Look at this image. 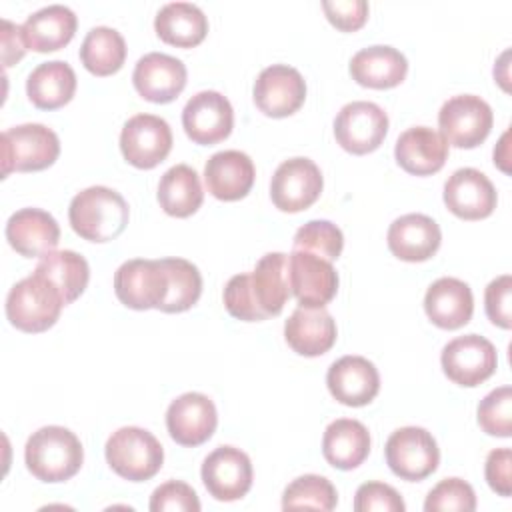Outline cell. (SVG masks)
I'll return each mask as SVG.
<instances>
[{"label":"cell","mask_w":512,"mask_h":512,"mask_svg":"<svg viewBox=\"0 0 512 512\" xmlns=\"http://www.w3.org/2000/svg\"><path fill=\"white\" fill-rule=\"evenodd\" d=\"M130 218V210L120 192L108 186H90L78 192L68 208L72 230L90 242H110L118 238Z\"/></svg>","instance_id":"obj_1"},{"label":"cell","mask_w":512,"mask_h":512,"mask_svg":"<svg viewBox=\"0 0 512 512\" xmlns=\"http://www.w3.org/2000/svg\"><path fill=\"white\" fill-rule=\"evenodd\" d=\"M26 468L42 482H64L78 474L84 448L78 436L64 426H42L26 440Z\"/></svg>","instance_id":"obj_2"},{"label":"cell","mask_w":512,"mask_h":512,"mask_svg":"<svg viewBox=\"0 0 512 512\" xmlns=\"http://www.w3.org/2000/svg\"><path fill=\"white\" fill-rule=\"evenodd\" d=\"M64 306L60 290L46 276L32 272L10 288L6 318L14 328L36 334L52 328Z\"/></svg>","instance_id":"obj_3"},{"label":"cell","mask_w":512,"mask_h":512,"mask_svg":"<svg viewBox=\"0 0 512 512\" xmlns=\"http://www.w3.org/2000/svg\"><path fill=\"white\" fill-rule=\"evenodd\" d=\"M108 466L124 480L144 482L154 478L164 462V450L158 438L138 426H122L106 440Z\"/></svg>","instance_id":"obj_4"},{"label":"cell","mask_w":512,"mask_h":512,"mask_svg":"<svg viewBox=\"0 0 512 512\" xmlns=\"http://www.w3.org/2000/svg\"><path fill=\"white\" fill-rule=\"evenodd\" d=\"M60 154V140L44 124H20L2 132V176L36 172L52 166Z\"/></svg>","instance_id":"obj_5"},{"label":"cell","mask_w":512,"mask_h":512,"mask_svg":"<svg viewBox=\"0 0 512 512\" xmlns=\"http://www.w3.org/2000/svg\"><path fill=\"white\" fill-rule=\"evenodd\" d=\"M388 468L402 480L420 482L428 478L440 462L434 436L420 426H404L390 434L384 446Z\"/></svg>","instance_id":"obj_6"},{"label":"cell","mask_w":512,"mask_h":512,"mask_svg":"<svg viewBox=\"0 0 512 512\" xmlns=\"http://www.w3.org/2000/svg\"><path fill=\"white\" fill-rule=\"evenodd\" d=\"M492 108L474 94H460L446 100L438 112V126L444 140L456 148H476L490 134Z\"/></svg>","instance_id":"obj_7"},{"label":"cell","mask_w":512,"mask_h":512,"mask_svg":"<svg viewBox=\"0 0 512 512\" xmlns=\"http://www.w3.org/2000/svg\"><path fill=\"white\" fill-rule=\"evenodd\" d=\"M442 370L458 386H478L488 380L498 366L494 344L478 334H466L450 340L442 348Z\"/></svg>","instance_id":"obj_8"},{"label":"cell","mask_w":512,"mask_h":512,"mask_svg":"<svg viewBox=\"0 0 512 512\" xmlns=\"http://www.w3.org/2000/svg\"><path fill=\"white\" fill-rule=\"evenodd\" d=\"M388 134L386 112L368 100H356L340 108L334 118L336 142L350 154L374 152Z\"/></svg>","instance_id":"obj_9"},{"label":"cell","mask_w":512,"mask_h":512,"mask_svg":"<svg viewBox=\"0 0 512 512\" xmlns=\"http://www.w3.org/2000/svg\"><path fill=\"white\" fill-rule=\"evenodd\" d=\"M324 186V178L314 160L296 156L284 160L270 182V198L282 212H302L310 208Z\"/></svg>","instance_id":"obj_10"},{"label":"cell","mask_w":512,"mask_h":512,"mask_svg":"<svg viewBox=\"0 0 512 512\" xmlns=\"http://www.w3.org/2000/svg\"><path fill=\"white\" fill-rule=\"evenodd\" d=\"M120 150L128 164L142 170L154 168L172 150V130L160 116L136 114L120 132Z\"/></svg>","instance_id":"obj_11"},{"label":"cell","mask_w":512,"mask_h":512,"mask_svg":"<svg viewBox=\"0 0 512 512\" xmlns=\"http://www.w3.org/2000/svg\"><path fill=\"white\" fill-rule=\"evenodd\" d=\"M200 476L212 498L234 502L248 494L254 472L246 452L234 446H218L204 458Z\"/></svg>","instance_id":"obj_12"},{"label":"cell","mask_w":512,"mask_h":512,"mask_svg":"<svg viewBox=\"0 0 512 512\" xmlns=\"http://www.w3.org/2000/svg\"><path fill=\"white\" fill-rule=\"evenodd\" d=\"M288 284L304 308H324L338 292V274L330 260L304 250L288 254Z\"/></svg>","instance_id":"obj_13"},{"label":"cell","mask_w":512,"mask_h":512,"mask_svg":"<svg viewBox=\"0 0 512 512\" xmlns=\"http://www.w3.org/2000/svg\"><path fill=\"white\" fill-rule=\"evenodd\" d=\"M114 292L132 310L160 308L168 292V278L160 260L134 258L120 264L114 274Z\"/></svg>","instance_id":"obj_14"},{"label":"cell","mask_w":512,"mask_h":512,"mask_svg":"<svg viewBox=\"0 0 512 512\" xmlns=\"http://www.w3.org/2000/svg\"><path fill=\"white\" fill-rule=\"evenodd\" d=\"M182 126L186 136L200 146H212L230 136L234 126V110L228 98L216 90L194 94L182 110Z\"/></svg>","instance_id":"obj_15"},{"label":"cell","mask_w":512,"mask_h":512,"mask_svg":"<svg viewBox=\"0 0 512 512\" xmlns=\"http://www.w3.org/2000/svg\"><path fill=\"white\" fill-rule=\"evenodd\" d=\"M252 94L254 104L262 114L286 118L304 104L306 82L296 68L288 64H272L258 74Z\"/></svg>","instance_id":"obj_16"},{"label":"cell","mask_w":512,"mask_h":512,"mask_svg":"<svg viewBox=\"0 0 512 512\" xmlns=\"http://www.w3.org/2000/svg\"><path fill=\"white\" fill-rule=\"evenodd\" d=\"M218 424L214 402L200 392H186L170 402L166 410V428L180 446H200L212 438Z\"/></svg>","instance_id":"obj_17"},{"label":"cell","mask_w":512,"mask_h":512,"mask_svg":"<svg viewBox=\"0 0 512 512\" xmlns=\"http://www.w3.org/2000/svg\"><path fill=\"white\" fill-rule=\"evenodd\" d=\"M186 78L184 62L164 52L144 54L132 72L136 92L154 104H168L178 98L186 86Z\"/></svg>","instance_id":"obj_18"},{"label":"cell","mask_w":512,"mask_h":512,"mask_svg":"<svg viewBox=\"0 0 512 512\" xmlns=\"http://www.w3.org/2000/svg\"><path fill=\"white\" fill-rule=\"evenodd\" d=\"M498 202L496 188L476 168H458L444 184L446 208L462 220H480L494 212Z\"/></svg>","instance_id":"obj_19"},{"label":"cell","mask_w":512,"mask_h":512,"mask_svg":"<svg viewBox=\"0 0 512 512\" xmlns=\"http://www.w3.org/2000/svg\"><path fill=\"white\" fill-rule=\"evenodd\" d=\"M326 384L334 400L344 406H366L380 390V374L364 356H342L330 364Z\"/></svg>","instance_id":"obj_20"},{"label":"cell","mask_w":512,"mask_h":512,"mask_svg":"<svg viewBox=\"0 0 512 512\" xmlns=\"http://www.w3.org/2000/svg\"><path fill=\"white\" fill-rule=\"evenodd\" d=\"M6 240L20 256L42 258L58 246L60 226L46 210L22 208L8 218Z\"/></svg>","instance_id":"obj_21"},{"label":"cell","mask_w":512,"mask_h":512,"mask_svg":"<svg viewBox=\"0 0 512 512\" xmlns=\"http://www.w3.org/2000/svg\"><path fill=\"white\" fill-rule=\"evenodd\" d=\"M254 178V162L240 150L216 152L204 166V184L208 192L224 202L244 198L250 192Z\"/></svg>","instance_id":"obj_22"},{"label":"cell","mask_w":512,"mask_h":512,"mask_svg":"<svg viewBox=\"0 0 512 512\" xmlns=\"http://www.w3.org/2000/svg\"><path fill=\"white\" fill-rule=\"evenodd\" d=\"M390 252L404 262H424L436 254L442 232L426 214H404L396 218L386 234Z\"/></svg>","instance_id":"obj_23"},{"label":"cell","mask_w":512,"mask_h":512,"mask_svg":"<svg viewBox=\"0 0 512 512\" xmlns=\"http://www.w3.org/2000/svg\"><path fill=\"white\" fill-rule=\"evenodd\" d=\"M394 158L408 174L430 176L444 166L448 158V142L440 132L428 126H412L398 136Z\"/></svg>","instance_id":"obj_24"},{"label":"cell","mask_w":512,"mask_h":512,"mask_svg":"<svg viewBox=\"0 0 512 512\" xmlns=\"http://www.w3.org/2000/svg\"><path fill=\"white\" fill-rule=\"evenodd\" d=\"M426 316L444 330H456L470 322L474 312L472 290L466 282L444 276L432 282L424 296Z\"/></svg>","instance_id":"obj_25"},{"label":"cell","mask_w":512,"mask_h":512,"mask_svg":"<svg viewBox=\"0 0 512 512\" xmlns=\"http://www.w3.org/2000/svg\"><path fill=\"white\" fill-rule=\"evenodd\" d=\"M288 346L300 356H322L336 342V322L324 308H296L284 324Z\"/></svg>","instance_id":"obj_26"},{"label":"cell","mask_w":512,"mask_h":512,"mask_svg":"<svg viewBox=\"0 0 512 512\" xmlns=\"http://www.w3.org/2000/svg\"><path fill=\"white\" fill-rule=\"evenodd\" d=\"M406 72V56L400 50L384 44L362 48L350 60L352 78L366 88H394L406 78Z\"/></svg>","instance_id":"obj_27"},{"label":"cell","mask_w":512,"mask_h":512,"mask_svg":"<svg viewBox=\"0 0 512 512\" xmlns=\"http://www.w3.org/2000/svg\"><path fill=\"white\" fill-rule=\"evenodd\" d=\"M76 14L62 4H50L32 12L22 24V34L28 50L54 52L64 48L76 32Z\"/></svg>","instance_id":"obj_28"},{"label":"cell","mask_w":512,"mask_h":512,"mask_svg":"<svg viewBox=\"0 0 512 512\" xmlns=\"http://www.w3.org/2000/svg\"><path fill=\"white\" fill-rule=\"evenodd\" d=\"M322 454L326 462L338 470L358 468L370 454L368 428L354 418L330 422L324 430Z\"/></svg>","instance_id":"obj_29"},{"label":"cell","mask_w":512,"mask_h":512,"mask_svg":"<svg viewBox=\"0 0 512 512\" xmlns=\"http://www.w3.org/2000/svg\"><path fill=\"white\" fill-rule=\"evenodd\" d=\"M154 30L166 44L192 48L206 38L208 18L192 2H168L158 10L154 18Z\"/></svg>","instance_id":"obj_30"},{"label":"cell","mask_w":512,"mask_h":512,"mask_svg":"<svg viewBox=\"0 0 512 512\" xmlns=\"http://www.w3.org/2000/svg\"><path fill=\"white\" fill-rule=\"evenodd\" d=\"M76 92V74L64 60H50L38 64L28 80V100L42 110H56L72 100Z\"/></svg>","instance_id":"obj_31"},{"label":"cell","mask_w":512,"mask_h":512,"mask_svg":"<svg viewBox=\"0 0 512 512\" xmlns=\"http://www.w3.org/2000/svg\"><path fill=\"white\" fill-rule=\"evenodd\" d=\"M250 274V288L266 318L278 316L290 298L288 284V254L268 252L264 254Z\"/></svg>","instance_id":"obj_32"},{"label":"cell","mask_w":512,"mask_h":512,"mask_svg":"<svg viewBox=\"0 0 512 512\" xmlns=\"http://www.w3.org/2000/svg\"><path fill=\"white\" fill-rule=\"evenodd\" d=\"M204 200L198 172L188 164H176L168 168L158 182L160 208L174 218L192 216Z\"/></svg>","instance_id":"obj_33"},{"label":"cell","mask_w":512,"mask_h":512,"mask_svg":"<svg viewBox=\"0 0 512 512\" xmlns=\"http://www.w3.org/2000/svg\"><path fill=\"white\" fill-rule=\"evenodd\" d=\"M38 274L46 276L62 294L64 304H72L86 290L90 268L84 256L74 250H52L36 264Z\"/></svg>","instance_id":"obj_34"},{"label":"cell","mask_w":512,"mask_h":512,"mask_svg":"<svg viewBox=\"0 0 512 512\" xmlns=\"http://www.w3.org/2000/svg\"><path fill=\"white\" fill-rule=\"evenodd\" d=\"M80 60L94 76H110L118 72L126 60V42L118 30L96 26L86 34L80 46Z\"/></svg>","instance_id":"obj_35"},{"label":"cell","mask_w":512,"mask_h":512,"mask_svg":"<svg viewBox=\"0 0 512 512\" xmlns=\"http://www.w3.org/2000/svg\"><path fill=\"white\" fill-rule=\"evenodd\" d=\"M168 278V292L158 310L174 314L190 310L202 294V276L198 268L184 258H160Z\"/></svg>","instance_id":"obj_36"},{"label":"cell","mask_w":512,"mask_h":512,"mask_svg":"<svg viewBox=\"0 0 512 512\" xmlns=\"http://www.w3.org/2000/svg\"><path fill=\"white\" fill-rule=\"evenodd\" d=\"M338 494L332 482L318 474H304L292 480L282 494V508H312V510H334Z\"/></svg>","instance_id":"obj_37"},{"label":"cell","mask_w":512,"mask_h":512,"mask_svg":"<svg viewBox=\"0 0 512 512\" xmlns=\"http://www.w3.org/2000/svg\"><path fill=\"white\" fill-rule=\"evenodd\" d=\"M292 246V250H304L332 262L342 254L344 236L330 220H310L296 230Z\"/></svg>","instance_id":"obj_38"},{"label":"cell","mask_w":512,"mask_h":512,"mask_svg":"<svg viewBox=\"0 0 512 512\" xmlns=\"http://www.w3.org/2000/svg\"><path fill=\"white\" fill-rule=\"evenodd\" d=\"M478 424L490 436L508 438L512 434V388L510 386L494 388L480 400Z\"/></svg>","instance_id":"obj_39"},{"label":"cell","mask_w":512,"mask_h":512,"mask_svg":"<svg viewBox=\"0 0 512 512\" xmlns=\"http://www.w3.org/2000/svg\"><path fill=\"white\" fill-rule=\"evenodd\" d=\"M424 510L426 512H444V510L472 512L476 510V494L472 486L462 478H444L428 492Z\"/></svg>","instance_id":"obj_40"},{"label":"cell","mask_w":512,"mask_h":512,"mask_svg":"<svg viewBox=\"0 0 512 512\" xmlns=\"http://www.w3.org/2000/svg\"><path fill=\"white\" fill-rule=\"evenodd\" d=\"M224 306H226L228 314L238 320H244V322L266 320V316L262 314V310L254 298V292L250 288L248 272L236 274L228 280V284L224 288Z\"/></svg>","instance_id":"obj_41"},{"label":"cell","mask_w":512,"mask_h":512,"mask_svg":"<svg viewBox=\"0 0 512 512\" xmlns=\"http://www.w3.org/2000/svg\"><path fill=\"white\" fill-rule=\"evenodd\" d=\"M152 512H198L200 500L192 486L180 480L160 484L150 496Z\"/></svg>","instance_id":"obj_42"},{"label":"cell","mask_w":512,"mask_h":512,"mask_svg":"<svg viewBox=\"0 0 512 512\" xmlns=\"http://www.w3.org/2000/svg\"><path fill=\"white\" fill-rule=\"evenodd\" d=\"M356 512H404L406 504L402 496L384 482H366L358 486L354 496Z\"/></svg>","instance_id":"obj_43"},{"label":"cell","mask_w":512,"mask_h":512,"mask_svg":"<svg viewBox=\"0 0 512 512\" xmlns=\"http://www.w3.org/2000/svg\"><path fill=\"white\" fill-rule=\"evenodd\" d=\"M486 316L492 324L508 330L512 326V276L494 278L484 292Z\"/></svg>","instance_id":"obj_44"},{"label":"cell","mask_w":512,"mask_h":512,"mask_svg":"<svg viewBox=\"0 0 512 512\" xmlns=\"http://www.w3.org/2000/svg\"><path fill=\"white\" fill-rule=\"evenodd\" d=\"M322 10L330 24L342 32H354L362 28L368 18L366 0H324Z\"/></svg>","instance_id":"obj_45"},{"label":"cell","mask_w":512,"mask_h":512,"mask_svg":"<svg viewBox=\"0 0 512 512\" xmlns=\"http://www.w3.org/2000/svg\"><path fill=\"white\" fill-rule=\"evenodd\" d=\"M484 476L488 486L500 494L510 496L512 492V452L510 448H496L488 454Z\"/></svg>","instance_id":"obj_46"},{"label":"cell","mask_w":512,"mask_h":512,"mask_svg":"<svg viewBox=\"0 0 512 512\" xmlns=\"http://www.w3.org/2000/svg\"><path fill=\"white\" fill-rule=\"evenodd\" d=\"M28 46L24 42L22 26L12 24L10 20H2V62L4 66L16 64L24 54Z\"/></svg>","instance_id":"obj_47"}]
</instances>
